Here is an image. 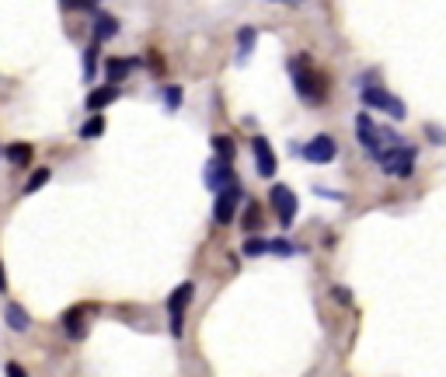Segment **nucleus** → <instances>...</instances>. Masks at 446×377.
<instances>
[{
  "label": "nucleus",
  "mask_w": 446,
  "mask_h": 377,
  "mask_svg": "<svg viewBox=\"0 0 446 377\" xmlns=\"http://www.w3.org/2000/svg\"><path fill=\"white\" fill-rule=\"evenodd\" d=\"M289 77H293V87H296V94H300L303 102H311V105H321V102H325V81H321V74L311 70V60H307V56L289 60Z\"/></svg>",
  "instance_id": "obj_1"
},
{
  "label": "nucleus",
  "mask_w": 446,
  "mask_h": 377,
  "mask_svg": "<svg viewBox=\"0 0 446 377\" xmlns=\"http://www.w3.org/2000/svg\"><path fill=\"white\" fill-rule=\"evenodd\" d=\"M377 165L384 168V175H391V178H408L411 168H415V151L405 147V143H391V147H384L377 154Z\"/></svg>",
  "instance_id": "obj_2"
},
{
  "label": "nucleus",
  "mask_w": 446,
  "mask_h": 377,
  "mask_svg": "<svg viewBox=\"0 0 446 377\" xmlns=\"http://www.w3.org/2000/svg\"><path fill=\"white\" fill-rule=\"evenodd\" d=\"M356 136H359V143H363L373 158H377V154H380L387 143H401V140H398V133L373 126V119H369L366 112H359V116H356Z\"/></svg>",
  "instance_id": "obj_3"
},
{
  "label": "nucleus",
  "mask_w": 446,
  "mask_h": 377,
  "mask_svg": "<svg viewBox=\"0 0 446 377\" xmlns=\"http://www.w3.org/2000/svg\"><path fill=\"white\" fill-rule=\"evenodd\" d=\"M192 293H196V283H182V287H174L171 297H167V315H171V335H174V339H182L185 307L192 304Z\"/></svg>",
  "instance_id": "obj_4"
},
{
  "label": "nucleus",
  "mask_w": 446,
  "mask_h": 377,
  "mask_svg": "<svg viewBox=\"0 0 446 377\" xmlns=\"http://www.w3.org/2000/svg\"><path fill=\"white\" fill-rule=\"evenodd\" d=\"M363 105H369V109H384V112H391L394 116V123H401L408 112H405V105L394 98V94H387L384 87H377V84H366L363 87Z\"/></svg>",
  "instance_id": "obj_5"
},
{
  "label": "nucleus",
  "mask_w": 446,
  "mask_h": 377,
  "mask_svg": "<svg viewBox=\"0 0 446 377\" xmlns=\"http://www.w3.org/2000/svg\"><path fill=\"white\" fill-rule=\"evenodd\" d=\"M272 207H276V217H279V227L289 231L293 220H296V209H300V203H296V196H293L289 185H283V182L272 185Z\"/></svg>",
  "instance_id": "obj_6"
},
{
  "label": "nucleus",
  "mask_w": 446,
  "mask_h": 377,
  "mask_svg": "<svg viewBox=\"0 0 446 377\" xmlns=\"http://www.w3.org/2000/svg\"><path fill=\"white\" fill-rule=\"evenodd\" d=\"M300 154H303V161H311V165H331L335 154H338V143H335L328 133H318L314 140H307V147H303Z\"/></svg>",
  "instance_id": "obj_7"
},
{
  "label": "nucleus",
  "mask_w": 446,
  "mask_h": 377,
  "mask_svg": "<svg viewBox=\"0 0 446 377\" xmlns=\"http://www.w3.org/2000/svg\"><path fill=\"white\" fill-rule=\"evenodd\" d=\"M238 200H241V185H238V182H227V185L220 189V196H216V207H213L216 224H230V220H234Z\"/></svg>",
  "instance_id": "obj_8"
},
{
  "label": "nucleus",
  "mask_w": 446,
  "mask_h": 377,
  "mask_svg": "<svg viewBox=\"0 0 446 377\" xmlns=\"http://www.w3.org/2000/svg\"><path fill=\"white\" fill-rule=\"evenodd\" d=\"M251 147H255V168H258V175H262V178H272V175H276V154H272L269 140H265V136H255Z\"/></svg>",
  "instance_id": "obj_9"
},
{
  "label": "nucleus",
  "mask_w": 446,
  "mask_h": 377,
  "mask_svg": "<svg viewBox=\"0 0 446 377\" xmlns=\"http://www.w3.org/2000/svg\"><path fill=\"white\" fill-rule=\"evenodd\" d=\"M227 182H234V175H230V161H223V158L209 161V168H206V185H209L213 192H220Z\"/></svg>",
  "instance_id": "obj_10"
},
{
  "label": "nucleus",
  "mask_w": 446,
  "mask_h": 377,
  "mask_svg": "<svg viewBox=\"0 0 446 377\" xmlns=\"http://www.w3.org/2000/svg\"><path fill=\"white\" fill-rule=\"evenodd\" d=\"M116 98H119V84H105V87H94V91L87 94V102H84V105H87L91 112H101V109H105V105H112Z\"/></svg>",
  "instance_id": "obj_11"
},
{
  "label": "nucleus",
  "mask_w": 446,
  "mask_h": 377,
  "mask_svg": "<svg viewBox=\"0 0 446 377\" xmlns=\"http://www.w3.org/2000/svg\"><path fill=\"white\" fill-rule=\"evenodd\" d=\"M4 158H7L14 168H28L32 158H35V147H32V143H11V147L4 151Z\"/></svg>",
  "instance_id": "obj_12"
},
{
  "label": "nucleus",
  "mask_w": 446,
  "mask_h": 377,
  "mask_svg": "<svg viewBox=\"0 0 446 377\" xmlns=\"http://www.w3.org/2000/svg\"><path fill=\"white\" fill-rule=\"evenodd\" d=\"M63 332L70 335V339H84V335H87V325H84V307H70V311L63 315Z\"/></svg>",
  "instance_id": "obj_13"
},
{
  "label": "nucleus",
  "mask_w": 446,
  "mask_h": 377,
  "mask_svg": "<svg viewBox=\"0 0 446 377\" xmlns=\"http://www.w3.org/2000/svg\"><path fill=\"white\" fill-rule=\"evenodd\" d=\"M119 32V21L112 18V14H105V11H98L94 14V42H105V39H112Z\"/></svg>",
  "instance_id": "obj_14"
},
{
  "label": "nucleus",
  "mask_w": 446,
  "mask_h": 377,
  "mask_svg": "<svg viewBox=\"0 0 446 377\" xmlns=\"http://www.w3.org/2000/svg\"><path fill=\"white\" fill-rule=\"evenodd\" d=\"M4 318H7V325H11L14 332H28V325H32V318H28V311H25L21 304H7Z\"/></svg>",
  "instance_id": "obj_15"
},
{
  "label": "nucleus",
  "mask_w": 446,
  "mask_h": 377,
  "mask_svg": "<svg viewBox=\"0 0 446 377\" xmlns=\"http://www.w3.org/2000/svg\"><path fill=\"white\" fill-rule=\"evenodd\" d=\"M136 67V60H122V56H112L108 63H105V74H108V84H119L126 81V74Z\"/></svg>",
  "instance_id": "obj_16"
},
{
  "label": "nucleus",
  "mask_w": 446,
  "mask_h": 377,
  "mask_svg": "<svg viewBox=\"0 0 446 377\" xmlns=\"http://www.w3.org/2000/svg\"><path fill=\"white\" fill-rule=\"evenodd\" d=\"M101 133H105V119H101V116H91V119L81 126V140H94V136H101Z\"/></svg>",
  "instance_id": "obj_17"
},
{
  "label": "nucleus",
  "mask_w": 446,
  "mask_h": 377,
  "mask_svg": "<svg viewBox=\"0 0 446 377\" xmlns=\"http://www.w3.org/2000/svg\"><path fill=\"white\" fill-rule=\"evenodd\" d=\"M213 151H216L223 161H234V140H230V136H213Z\"/></svg>",
  "instance_id": "obj_18"
},
{
  "label": "nucleus",
  "mask_w": 446,
  "mask_h": 377,
  "mask_svg": "<svg viewBox=\"0 0 446 377\" xmlns=\"http://www.w3.org/2000/svg\"><path fill=\"white\" fill-rule=\"evenodd\" d=\"M265 251H269V241H265V238H251V234H247V241H244V255H247V258H258V255H265Z\"/></svg>",
  "instance_id": "obj_19"
},
{
  "label": "nucleus",
  "mask_w": 446,
  "mask_h": 377,
  "mask_svg": "<svg viewBox=\"0 0 446 377\" xmlns=\"http://www.w3.org/2000/svg\"><path fill=\"white\" fill-rule=\"evenodd\" d=\"M244 213H247V217H244V231H247V234H251V231H258V227H262V213H258V203L251 200Z\"/></svg>",
  "instance_id": "obj_20"
},
{
  "label": "nucleus",
  "mask_w": 446,
  "mask_h": 377,
  "mask_svg": "<svg viewBox=\"0 0 446 377\" xmlns=\"http://www.w3.org/2000/svg\"><path fill=\"white\" fill-rule=\"evenodd\" d=\"M45 182H49V168H39V171H32V178H28V185H25V196L39 192Z\"/></svg>",
  "instance_id": "obj_21"
},
{
  "label": "nucleus",
  "mask_w": 446,
  "mask_h": 377,
  "mask_svg": "<svg viewBox=\"0 0 446 377\" xmlns=\"http://www.w3.org/2000/svg\"><path fill=\"white\" fill-rule=\"evenodd\" d=\"M255 39H258V32H255V28H241V32H238V42H241V53H238V60H241V63H244V56H247V49L255 45Z\"/></svg>",
  "instance_id": "obj_22"
},
{
  "label": "nucleus",
  "mask_w": 446,
  "mask_h": 377,
  "mask_svg": "<svg viewBox=\"0 0 446 377\" xmlns=\"http://www.w3.org/2000/svg\"><path fill=\"white\" fill-rule=\"evenodd\" d=\"M164 105H167V112H174L182 105V87H167L164 91Z\"/></svg>",
  "instance_id": "obj_23"
},
{
  "label": "nucleus",
  "mask_w": 446,
  "mask_h": 377,
  "mask_svg": "<svg viewBox=\"0 0 446 377\" xmlns=\"http://www.w3.org/2000/svg\"><path fill=\"white\" fill-rule=\"evenodd\" d=\"M94 53H98V42H94V45L84 53V77H87V81L94 77Z\"/></svg>",
  "instance_id": "obj_24"
},
{
  "label": "nucleus",
  "mask_w": 446,
  "mask_h": 377,
  "mask_svg": "<svg viewBox=\"0 0 446 377\" xmlns=\"http://www.w3.org/2000/svg\"><path fill=\"white\" fill-rule=\"evenodd\" d=\"M269 251H272V255H293V245H289V241H279V238H276V241H269Z\"/></svg>",
  "instance_id": "obj_25"
},
{
  "label": "nucleus",
  "mask_w": 446,
  "mask_h": 377,
  "mask_svg": "<svg viewBox=\"0 0 446 377\" xmlns=\"http://www.w3.org/2000/svg\"><path fill=\"white\" fill-rule=\"evenodd\" d=\"M425 133H429V140H433V143H446V133L440 129V126H425Z\"/></svg>",
  "instance_id": "obj_26"
},
{
  "label": "nucleus",
  "mask_w": 446,
  "mask_h": 377,
  "mask_svg": "<svg viewBox=\"0 0 446 377\" xmlns=\"http://www.w3.org/2000/svg\"><path fill=\"white\" fill-rule=\"evenodd\" d=\"M63 7H70V11H87V7H94V0H63Z\"/></svg>",
  "instance_id": "obj_27"
},
{
  "label": "nucleus",
  "mask_w": 446,
  "mask_h": 377,
  "mask_svg": "<svg viewBox=\"0 0 446 377\" xmlns=\"http://www.w3.org/2000/svg\"><path fill=\"white\" fill-rule=\"evenodd\" d=\"M331 297H338L342 304H349V290H345V287H335V290H331Z\"/></svg>",
  "instance_id": "obj_28"
},
{
  "label": "nucleus",
  "mask_w": 446,
  "mask_h": 377,
  "mask_svg": "<svg viewBox=\"0 0 446 377\" xmlns=\"http://www.w3.org/2000/svg\"><path fill=\"white\" fill-rule=\"evenodd\" d=\"M7 290V276H4V266H0V293Z\"/></svg>",
  "instance_id": "obj_29"
}]
</instances>
